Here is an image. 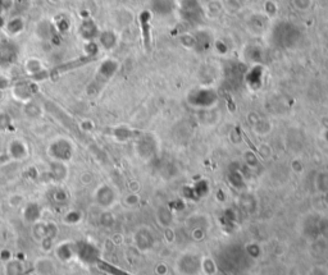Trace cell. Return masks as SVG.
<instances>
[{
	"mask_svg": "<svg viewBox=\"0 0 328 275\" xmlns=\"http://www.w3.org/2000/svg\"><path fill=\"white\" fill-rule=\"evenodd\" d=\"M22 27H23V21L21 20V18H14V20H12L9 23H8L7 26L8 34L12 35L20 34L21 30H22Z\"/></svg>",
	"mask_w": 328,
	"mask_h": 275,
	"instance_id": "2e32d148",
	"label": "cell"
},
{
	"mask_svg": "<svg viewBox=\"0 0 328 275\" xmlns=\"http://www.w3.org/2000/svg\"><path fill=\"white\" fill-rule=\"evenodd\" d=\"M23 272V264L20 260L10 258L9 261L5 262V266H4V273H5V275H22Z\"/></svg>",
	"mask_w": 328,
	"mask_h": 275,
	"instance_id": "8fae6325",
	"label": "cell"
},
{
	"mask_svg": "<svg viewBox=\"0 0 328 275\" xmlns=\"http://www.w3.org/2000/svg\"><path fill=\"white\" fill-rule=\"evenodd\" d=\"M46 177L49 181L57 182V183L66 181V178L68 177V168L66 163L50 160L46 169Z\"/></svg>",
	"mask_w": 328,
	"mask_h": 275,
	"instance_id": "5b68a950",
	"label": "cell"
},
{
	"mask_svg": "<svg viewBox=\"0 0 328 275\" xmlns=\"http://www.w3.org/2000/svg\"><path fill=\"white\" fill-rule=\"evenodd\" d=\"M133 241H135V245L137 249H140L141 251H145V250L152 247L154 239H153V235L149 229L141 228L135 233Z\"/></svg>",
	"mask_w": 328,
	"mask_h": 275,
	"instance_id": "30bf717a",
	"label": "cell"
},
{
	"mask_svg": "<svg viewBox=\"0 0 328 275\" xmlns=\"http://www.w3.org/2000/svg\"><path fill=\"white\" fill-rule=\"evenodd\" d=\"M73 154H75V146L66 137L55 138L54 141L50 142L49 148H47V155L51 160L54 161L68 163L73 158Z\"/></svg>",
	"mask_w": 328,
	"mask_h": 275,
	"instance_id": "6da1fadb",
	"label": "cell"
},
{
	"mask_svg": "<svg viewBox=\"0 0 328 275\" xmlns=\"http://www.w3.org/2000/svg\"><path fill=\"white\" fill-rule=\"evenodd\" d=\"M14 51L10 49L9 45L0 46V62L3 64H9L14 61Z\"/></svg>",
	"mask_w": 328,
	"mask_h": 275,
	"instance_id": "5bb4252c",
	"label": "cell"
},
{
	"mask_svg": "<svg viewBox=\"0 0 328 275\" xmlns=\"http://www.w3.org/2000/svg\"><path fill=\"white\" fill-rule=\"evenodd\" d=\"M92 197H94V202L98 205L99 208L109 209L114 205L117 195H115V191L110 186L100 185L98 188H95Z\"/></svg>",
	"mask_w": 328,
	"mask_h": 275,
	"instance_id": "3957f363",
	"label": "cell"
},
{
	"mask_svg": "<svg viewBox=\"0 0 328 275\" xmlns=\"http://www.w3.org/2000/svg\"><path fill=\"white\" fill-rule=\"evenodd\" d=\"M32 229H34L35 238L39 242L45 238L55 239V237L58 235V227L54 223H45L40 220L39 223L32 225Z\"/></svg>",
	"mask_w": 328,
	"mask_h": 275,
	"instance_id": "277c9868",
	"label": "cell"
},
{
	"mask_svg": "<svg viewBox=\"0 0 328 275\" xmlns=\"http://www.w3.org/2000/svg\"><path fill=\"white\" fill-rule=\"evenodd\" d=\"M26 71H27L28 74H31V77H34L36 74L41 73L44 69H43V65H41L40 62L36 61V59H31V61L26 63Z\"/></svg>",
	"mask_w": 328,
	"mask_h": 275,
	"instance_id": "9a60e30c",
	"label": "cell"
},
{
	"mask_svg": "<svg viewBox=\"0 0 328 275\" xmlns=\"http://www.w3.org/2000/svg\"><path fill=\"white\" fill-rule=\"evenodd\" d=\"M12 127V118L7 113H0V131H8Z\"/></svg>",
	"mask_w": 328,
	"mask_h": 275,
	"instance_id": "ac0fdd59",
	"label": "cell"
},
{
	"mask_svg": "<svg viewBox=\"0 0 328 275\" xmlns=\"http://www.w3.org/2000/svg\"><path fill=\"white\" fill-rule=\"evenodd\" d=\"M49 200H50V202H53L54 205H58V206H63V205L67 204L68 200H69V195L66 192V190H61V188H58V190H54V191L50 192Z\"/></svg>",
	"mask_w": 328,
	"mask_h": 275,
	"instance_id": "7c38bea8",
	"label": "cell"
},
{
	"mask_svg": "<svg viewBox=\"0 0 328 275\" xmlns=\"http://www.w3.org/2000/svg\"><path fill=\"white\" fill-rule=\"evenodd\" d=\"M36 86L30 82H23V84H18L13 87V95L18 100H22L24 103H28L32 98V95L36 91Z\"/></svg>",
	"mask_w": 328,
	"mask_h": 275,
	"instance_id": "9c48e42d",
	"label": "cell"
},
{
	"mask_svg": "<svg viewBox=\"0 0 328 275\" xmlns=\"http://www.w3.org/2000/svg\"><path fill=\"white\" fill-rule=\"evenodd\" d=\"M38 270L40 272V274L49 275L54 270V265L50 261H47V260H43V261H39Z\"/></svg>",
	"mask_w": 328,
	"mask_h": 275,
	"instance_id": "e0dca14e",
	"label": "cell"
},
{
	"mask_svg": "<svg viewBox=\"0 0 328 275\" xmlns=\"http://www.w3.org/2000/svg\"><path fill=\"white\" fill-rule=\"evenodd\" d=\"M10 258H12V254H10L8 250H3V251H0V260L3 262L9 261Z\"/></svg>",
	"mask_w": 328,
	"mask_h": 275,
	"instance_id": "d6986e66",
	"label": "cell"
},
{
	"mask_svg": "<svg viewBox=\"0 0 328 275\" xmlns=\"http://www.w3.org/2000/svg\"><path fill=\"white\" fill-rule=\"evenodd\" d=\"M55 256L59 261L69 262L76 257V246L75 242H62L55 247Z\"/></svg>",
	"mask_w": 328,
	"mask_h": 275,
	"instance_id": "ba28073f",
	"label": "cell"
},
{
	"mask_svg": "<svg viewBox=\"0 0 328 275\" xmlns=\"http://www.w3.org/2000/svg\"><path fill=\"white\" fill-rule=\"evenodd\" d=\"M22 218L26 223L34 225L43 218V208L39 202H28L22 210Z\"/></svg>",
	"mask_w": 328,
	"mask_h": 275,
	"instance_id": "52a82bcc",
	"label": "cell"
},
{
	"mask_svg": "<svg viewBox=\"0 0 328 275\" xmlns=\"http://www.w3.org/2000/svg\"><path fill=\"white\" fill-rule=\"evenodd\" d=\"M82 219H84L82 212L80 210L73 209V210H69V212H66L65 216H63V222L68 225H76L80 224L82 222Z\"/></svg>",
	"mask_w": 328,
	"mask_h": 275,
	"instance_id": "4fadbf2b",
	"label": "cell"
},
{
	"mask_svg": "<svg viewBox=\"0 0 328 275\" xmlns=\"http://www.w3.org/2000/svg\"><path fill=\"white\" fill-rule=\"evenodd\" d=\"M76 257L84 264H95L99 260L98 247L87 241L75 242Z\"/></svg>",
	"mask_w": 328,
	"mask_h": 275,
	"instance_id": "7a4b0ae2",
	"label": "cell"
},
{
	"mask_svg": "<svg viewBox=\"0 0 328 275\" xmlns=\"http://www.w3.org/2000/svg\"><path fill=\"white\" fill-rule=\"evenodd\" d=\"M8 156L14 161H21L28 156V148L20 138H14L8 144Z\"/></svg>",
	"mask_w": 328,
	"mask_h": 275,
	"instance_id": "8992f818",
	"label": "cell"
}]
</instances>
